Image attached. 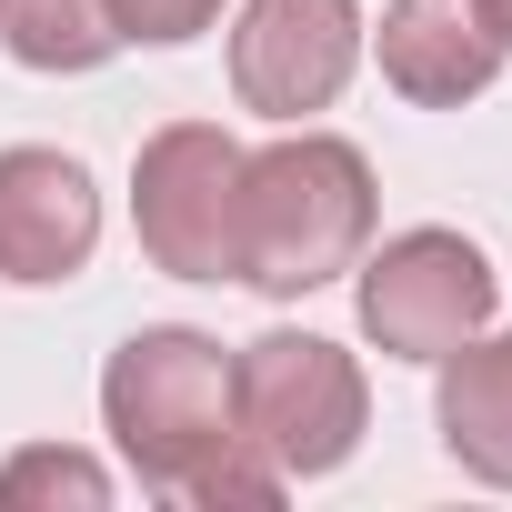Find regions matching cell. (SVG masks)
<instances>
[{
    "instance_id": "6da1fadb",
    "label": "cell",
    "mask_w": 512,
    "mask_h": 512,
    "mask_svg": "<svg viewBox=\"0 0 512 512\" xmlns=\"http://www.w3.org/2000/svg\"><path fill=\"white\" fill-rule=\"evenodd\" d=\"M372 161L342 131L282 121L272 151H241V282L302 302L372 251Z\"/></svg>"
},
{
    "instance_id": "7a4b0ae2",
    "label": "cell",
    "mask_w": 512,
    "mask_h": 512,
    "mask_svg": "<svg viewBox=\"0 0 512 512\" xmlns=\"http://www.w3.org/2000/svg\"><path fill=\"white\" fill-rule=\"evenodd\" d=\"M101 432L121 442V462L151 492H181L231 432V352L191 322H151L111 352L101 372Z\"/></svg>"
},
{
    "instance_id": "3957f363",
    "label": "cell",
    "mask_w": 512,
    "mask_h": 512,
    "mask_svg": "<svg viewBox=\"0 0 512 512\" xmlns=\"http://www.w3.org/2000/svg\"><path fill=\"white\" fill-rule=\"evenodd\" d=\"M372 382L342 342L322 332H262L231 352V432L262 452L282 482H322L362 452Z\"/></svg>"
},
{
    "instance_id": "277c9868",
    "label": "cell",
    "mask_w": 512,
    "mask_h": 512,
    "mask_svg": "<svg viewBox=\"0 0 512 512\" xmlns=\"http://www.w3.org/2000/svg\"><path fill=\"white\" fill-rule=\"evenodd\" d=\"M131 231L171 282H241V141L221 121H171L131 161Z\"/></svg>"
},
{
    "instance_id": "5b68a950",
    "label": "cell",
    "mask_w": 512,
    "mask_h": 512,
    "mask_svg": "<svg viewBox=\"0 0 512 512\" xmlns=\"http://www.w3.org/2000/svg\"><path fill=\"white\" fill-rule=\"evenodd\" d=\"M502 282L482 262V241L422 221V231H392L382 251L352 262V312H362V342L392 352V362H442L452 342H472L492 322Z\"/></svg>"
},
{
    "instance_id": "8992f818",
    "label": "cell",
    "mask_w": 512,
    "mask_h": 512,
    "mask_svg": "<svg viewBox=\"0 0 512 512\" xmlns=\"http://www.w3.org/2000/svg\"><path fill=\"white\" fill-rule=\"evenodd\" d=\"M362 71V0H241L231 101L262 121H312Z\"/></svg>"
},
{
    "instance_id": "52a82bcc",
    "label": "cell",
    "mask_w": 512,
    "mask_h": 512,
    "mask_svg": "<svg viewBox=\"0 0 512 512\" xmlns=\"http://www.w3.org/2000/svg\"><path fill=\"white\" fill-rule=\"evenodd\" d=\"M91 251H101V181L41 141L0 151V282L51 292V282L91 272Z\"/></svg>"
},
{
    "instance_id": "ba28073f",
    "label": "cell",
    "mask_w": 512,
    "mask_h": 512,
    "mask_svg": "<svg viewBox=\"0 0 512 512\" xmlns=\"http://www.w3.org/2000/svg\"><path fill=\"white\" fill-rule=\"evenodd\" d=\"M372 51H382V81H392L412 111H462V101H482V91L502 81V61H512L482 0H382Z\"/></svg>"
},
{
    "instance_id": "9c48e42d",
    "label": "cell",
    "mask_w": 512,
    "mask_h": 512,
    "mask_svg": "<svg viewBox=\"0 0 512 512\" xmlns=\"http://www.w3.org/2000/svg\"><path fill=\"white\" fill-rule=\"evenodd\" d=\"M432 422H442V452L482 482V492H512V332H472L432 362Z\"/></svg>"
},
{
    "instance_id": "30bf717a",
    "label": "cell",
    "mask_w": 512,
    "mask_h": 512,
    "mask_svg": "<svg viewBox=\"0 0 512 512\" xmlns=\"http://www.w3.org/2000/svg\"><path fill=\"white\" fill-rule=\"evenodd\" d=\"M0 51H11L21 71H101L121 51L111 31V0H0Z\"/></svg>"
},
{
    "instance_id": "8fae6325",
    "label": "cell",
    "mask_w": 512,
    "mask_h": 512,
    "mask_svg": "<svg viewBox=\"0 0 512 512\" xmlns=\"http://www.w3.org/2000/svg\"><path fill=\"white\" fill-rule=\"evenodd\" d=\"M41 502H51V512H61V502H71V512H101V502H111V472H101L91 452H71V442H21L11 462H0V512H41Z\"/></svg>"
},
{
    "instance_id": "7c38bea8",
    "label": "cell",
    "mask_w": 512,
    "mask_h": 512,
    "mask_svg": "<svg viewBox=\"0 0 512 512\" xmlns=\"http://www.w3.org/2000/svg\"><path fill=\"white\" fill-rule=\"evenodd\" d=\"M282 492H292V482H282L262 452H251V442H221V452L181 482V502H201V512H221V502H231V512H272Z\"/></svg>"
},
{
    "instance_id": "4fadbf2b",
    "label": "cell",
    "mask_w": 512,
    "mask_h": 512,
    "mask_svg": "<svg viewBox=\"0 0 512 512\" xmlns=\"http://www.w3.org/2000/svg\"><path fill=\"white\" fill-rule=\"evenodd\" d=\"M221 21V0H111V31L141 41V51H181Z\"/></svg>"
},
{
    "instance_id": "5bb4252c",
    "label": "cell",
    "mask_w": 512,
    "mask_h": 512,
    "mask_svg": "<svg viewBox=\"0 0 512 512\" xmlns=\"http://www.w3.org/2000/svg\"><path fill=\"white\" fill-rule=\"evenodd\" d=\"M482 11H492V31H502V51H512V0H482Z\"/></svg>"
}]
</instances>
